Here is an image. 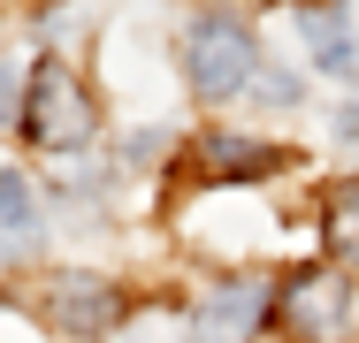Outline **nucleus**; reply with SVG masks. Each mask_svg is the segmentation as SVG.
I'll use <instances>...</instances> for the list:
<instances>
[{"label":"nucleus","instance_id":"nucleus-1","mask_svg":"<svg viewBox=\"0 0 359 343\" xmlns=\"http://www.w3.org/2000/svg\"><path fill=\"white\" fill-rule=\"evenodd\" d=\"M23 137L39 153H76L92 137V99H84V84L62 62L31 69V84H23Z\"/></svg>","mask_w":359,"mask_h":343},{"label":"nucleus","instance_id":"nucleus-2","mask_svg":"<svg viewBox=\"0 0 359 343\" xmlns=\"http://www.w3.org/2000/svg\"><path fill=\"white\" fill-rule=\"evenodd\" d=\"M184 62H191L199 99H229V92H245V84H252L260 46H252V31H245V23H229V15H199V23H191V38H184Z\"/></svg>","mask_w":359,"mask_h":343},{"label":"nucleus","instance_id":"nucleus-3","mask_svg":"<svg viewBox=\"0 0 359 343\" xmlns=\"http://www.w3.org/2000/svg\"><path fill=\"white\" fill-rule=\"evenodd\" d=\"M46 321L62 336H115L123 321V290L107 274H54L46 282Z\"/></svg>","mask_w":359,"mask_h":343},{"label":"nucleus","instance_id":"nucleus-4","mask_svg":"<svg viewBox=\"0 0 359 343\" xmlns=\"http://www.w3.org/2000/svg\"><path fill=\"white\" fill-rule=\"evenodd\" d=\"M260 321H268V282H260V274L215 282V290L199 298V313H191L199 343H245V336H260Z\"/></svg>","mask_w":359,"mask_h":343},{"label":"nucleus","instance_id":"nucleus-5","mask_svg":"<svg viewBox=\"0 0 359 343\" xmlns=\"http://www.w3.org/2000/svg\"><path fill=\"white\" fill-rule=\"evenodd\" d=\"M344 305H352V290H344V274H298L283 290V328L290 336H337V321H344Z\"/></svg>","mask_w":359,"mask_h":343},{"label":"nucleus","instance_id":"nucleus-6","mask_svg":"<svg viewBox=\"0 0 359 343\" xmlns=\"http://www.w3.org/2000/svg\"><path fill=\"white\" fill-rule=\"evenodd\" d=\"M191 168H199V183H252V176H276L283 153H276V145H252V137L215 130V137L191 145Z\"/></svg>","mask_w":359,"mask_h":343},{"label":"nucleus","instance_id":"nucleus-7","mask_svg":"<svg viewBox=\"0 0 359 343\" xmlns=\"http://www.w3.org/2000/svg\"><path fill=\"white\" fill-rule=\"evenodd\" d=\"M306 46L329 76H352V23H344V0H321L306 8Z\"/></svg>","mask_w":359,"mask_h":343},{"label":"nucleus","instance_id":"nucleus-8","mask_svg":"<svg viewBox=\"0 0 359 343\" xmlns=\"http://www.w3.org/2000/svg\"><path fill=\"white\" fill-rule=\"evenodd\" d=\"M39 244V191L8 168L0 176V252H31Z\"/></svg>","mask_w":359,"mask_h":343},{"label":"nucleus","instance_id":"nucleus-9","mask_svg":"<svg viewBox=\"0 0 359 343\" xmlns=\"http://www.w3.org/2000/svg\"><path fill=\"white\" fill-rule=\"evenodd\" d=\"M321 237H329L337 260H359V176L337 183V191L321 199Z\"/></svg>","mask_w":359,"mask_h":343},{"label":"nucleus","instance_id":"nucleus-10","mask_svg":"<svg viewBox=\"0 0 359 343\" xmlns=\"http://www.w3.org/2000/svg\"><path fill=\"white\" fill-rule=\"evenodd\" d=\"M260 99H276V107H290L298 92H290V76H283V69H260Z\"/></svg>","mask_w":359,"mask_h":343},{"label":"nucleus","instance_id":"nucleus-11","mask_svg":"<svg viewBox=\"0 0 359 343\" xmlns=\"http://www.w3.org/2000/svg\"><path fill=\"white\" fill-rule=\"evenodd\" d=\"M0 122H15V69H0Z\"/></svg>","mask_w":359,"mask_h":343},{"label":"nucleus","instance_id":"nucleus-12","mask_svg":"<svg viewBox=\"0 0 359 343\" xmlns=\"http://www.w3.org/2000/svg\"><path fill=\"white\" fill-rule=\"evenodd\" d=\"M344 23H352V76H359V0H344Z\"/></svg>","mask_w":359,"mask_h":343},{"label":"nucleus","instance_id":"nucleus-13","mask_svg":"<svg viewBox=\"0 0 359 343\" xmlns=\"http://www.w3.org/2000/svg\"><path fill=\"white\" fill-rule=\"evenodd\" d=\"M337 130H344V145H359V107L344 115V122H337Z\"/></svg>","mask_w":359,"mask_h":343}]
</instances>
